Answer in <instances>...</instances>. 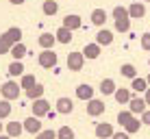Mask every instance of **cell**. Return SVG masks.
I'll return each instance as SVG.
<instances>
[{
  "label": "cell",
  "instance_id": "1",
  "mask_svg": "<svg viewBox=\"0 0 150 139\" xmlns=\"http://www.w3.org/2000/svg\"><path fill=\"white\" fill-rule=\"evenodd\" d=\"M0 96H2V100H18L20 98V85L15 83V80H7L2 87H0Z\"/></svg>",
  "mask_w": 150,
  "mask_h": 139
},
{
  "label": "cell",
  "instance_id": "2",
  "mask_svg": "<svg viewBox=\"0 0 150 139\" xmlns=\"http://www.w3.org/2000/svg\"><path fill=\"white\" fill-rule=\"evenodd\" d=\"M57 61H59V56H57L54 50H44V52H39V56H37V63L46 70H52L57 65Z\"/></svg>",
  "mask_w": 150,
  "mask_h": 139
},
{
  "label": "cell",
  "instance_id": "3",
  "mask_svg": "<svg viewBox=\"0 0 150 139\" xmlns=\"http://www.w3.org/2000/svg\"><path fill=\"white\" fill-rule=\"evenodd\" d=\"M0 37L4 39L9 46H13V44H20L22 42V28H18V26H11V28H7Z\"/></svg>",
  "mask_w": 150,
  "mask_h": 139
},
{
  "label": "cell",
  "instance_id": "4",
  "mask_svg": "<svg viewBox=\"0 0 150 139\" xmlns=\"http://www.w3.org/2000/svg\"><path fill=\"white\" fill-rule=\"evenodd\" d=\"M83 65H85V56H83V52H70L68 54V70L81 72Z\"/></svg>",
  "mask_w": 150,
  "mask_h": 139
},
{
  "label": "cell",
  "instance_id": "5",
  "mask_svg": "<svg viewBox=\"0 0 150 139\" xmlns=\"http://www.w3.org/2000/svg\"><path fill=\"white\" fill-rule=\"evenodd\" d=\"M22 128L26 133H30V135H39L44 128H41V122H39V117H35V115H30V117H26V120L22 122Z\"/></svg>",
  "mask_w": 150,
  "mask_h": 139
},
{
  "label": "cell",
  "instance_id": "6",
  "mask_svg": "<svg viewBox=\"0 0 150 139\" xmlns=\"http://www.w3.org/2000/svg\"><path fill=\"white\" fill-rule=\"evenodd\" d=\"M48 111H50V102L48 100L39 98V100L33 102V115L35 117H46V115H48Z\"/></svg>",
  "mask_w": 150,
  "mask_h": 139
},
{
  "label": "cell",
  "instance_id": "7",
  "mask_svg": "<svg viewBox=\"0 0 150 139\" xmlns=\"http://www.w3.org/2000/svg\"><path fill=\"white\" fill-rule=\"evenodd\" d=\"M102 113H105V102H102V100H96V98H91V100L87 102V115L98 117V115H102Z\"/></svg>",
  "mask_w": 150,
  "mask_h": 139
},
{
  "label": "cell",
  "instance_id": "8",
  "mask_svg": "<svg viewBox=\"0 0 150 139\" xmlns=\"http://www.w3.org/2000/svg\"><path fill=\"white\" fill-rule=\"evenodd\" d=\"M148 107H146V100H144V98H133L131 96V100H128V111L133 113V115H135V113H139V115H142L144 111H146Z\"/></svg>",
  "mask_w": 150,
  "mask_h": 139
},
{
  "label": "cell",
  "instance_id": "9",
  "mask_svg": "<svg viewBox=\"0 0 150 139\" xmlns=\"http://www.w3.org/2000/svg\"><path fill=\"white\" fill-rule=\"evenodd\" d=\"M94 133H96L98 139H111V135H113V126L109 124V122H100V124H96Z\"/></svg>",
  "mask_w": 150,
  "mask_h": 139
},
{
  "label": "cell",
  "instance_id": "10",
  "mask_svg": "<svg viewBox=\"0 0 150 139\" xmlns=\"http://www.w3.org/2000/svg\"><path fill=\"white\" fill-rule=\"evenodd\" d=\"M83 26V20H81V15H76V13H72L68 15V18H63V28H68V30H79Z\"/></svg>",
  "mask_w": 150,
  "mask_h": 139
},
{
  "label": "cell",
  "instance_id": "11",
  "mask_svg": "<svg viewBox=\"0 0 150 139\" xmlns=\"http://www.w3.org/2000/svg\"><path fill=\"white\" fill-rule=\"evenodd\" d=\"M74 111V102L70 100V98L61 96L59 100H57V113H61V115H68V113Z\"/></svg>",
  "mask_w": 150,
  "mask_h": 139
},
{
  "label": "cell",
  "instance_id": "12",
  "mask_svg": "<svg viewBox=\"0 0 150 139\" xmlns=\"http://www.w3.org/2000/svg\"><path fill=\"white\" fill-rule=\"evenodd\" d=\"M96 44L100 46V48H102V46H111L113 44V33L107 30V28H100L96 33Z\"/></svg>",
  "mask_w": 150,
  "mask_h": 139
},
{
  "label": "cell",
  "instance_id": "13",
  "mask_svg": "<svg viewBox=\"0 0 150 139\" xmlns=\"http://www.w3.org/2000/svg\"><path fill=\"white\" fill-rule=\"evenodd\" d=\"M76 98L79 100H85V102H89L91 98H94V89H91L87 83H83V85H79L76 87Z\"/></svg>",
  "mask_w": 150,
  "mask_h": 139
},
{
  "label": "cell",
  "instance_id": "14",
  "mask_svg": "<svg viewBox=\"0 0 150 139\" xmlns=\"http://www.w3.org/2000/svg\"><path fill=\"white\" fill-rule=\"evenodd\" d=\"M9 54L13 56V61H22L24 56L28 54V50H26V46H24L22 42H20V44H13V46H11V50H9Z\"/></svg>",
  "mask_w": 150,
  "mask_h": 139
},
{
  "label": "cell",
  "instance_id": "15",
  "mask_svg": "<svg viewBox=\"0 0 150 139\" xmlns=\"http://www.w3.org/2000/svg\"><path fill=\"white\" fill-rule=\"evenodd\" d=\"M37 44H39L44 50H52V46L57 44V39H54V35H52V33H41V35H39V39H37Z\"/></svg>",
  "mask_w": 150,
  "mask_h": 139
},
{
  "label": "cell",
  "instance_id": "16",
  "mask_svg": "<svg viewBox=\"0 0 150 139\" xmlns=\"http://www.w3.org/2000/svg\"><path fill=\"white\" fill-rule=\"evenodd\" d=\"M81 52H83L85 59H98V56H100V46H98L96 42H94V44H87Z\"/></svg>",
  "mask_w": 150,
  "mask_h": 139
},
{
  "label": "cell",
  "instance_id": "17",
  "mask_svg": "<svg viewBox=\"0 0 150 139\" xmlns=\"http://www.w3.org/2000/svg\"><path fill=\"white\" fill-rule=\"evenodd\" d=\"M126 11H128V18H137V20H139V18H144V15H146V7H144L142 2H133Z\"/></svg>",
  "mask_w": 150,
  "mask_h": 139
},
{
  "label": "cell",
  "instance_id": "18",
  "mask_svg": "<svg viewBox=\"0 0 150 139\" xmlns=\"http://www.w3.org/2000/svg\"><path fill=\"white\" fill-rule=\"evenodd\" d=\"M4 131H7V135L11 137V139H15V137H20V135H22V131H24V128H22V122H9Z\"/></svg>",
  "mask_w": 150,
  "mask_h": 139
},
{
  "label": "cell",
  "instance_id": "19",
  "mask_svg": "<svg viewBox=\"0 0 150 139\" xmlns=\"http://www.w3.org/2000/svg\"><path fill=\"white\" fill-rule=\"evenodd\" d=\"M54 39H57L59 44H70V42H72V30L59 26V28H57V33H54Z\"/></svg>",
  "mask_w": 150,
  "mask_h": 139
},
{
  "label": "cell",
  "instance_id": "20",
  "mask_svg": "<svg viewBox=\"0 0 150 139\" xmlns=\"http://www.w3.org/2000/svg\"><path fill=\"white\" fill-rule=\"evenodd\" d=\"M115 89H117V87H115V80H113V78H105V80L100 83V94H102V96L115 94Z\"/></svg>",
  "mask_w": 150,
  "mask_h": 139
},
{
  "label": "cell",
  "instance_id": "21",
  "mask_svg": "<svg viewBox=\"0 0 150 139\" xmlns=\"http://www.w3.org/2000/svg\"><path fill=\"white\" fill-rule=\"evenodd\" d=\"M26 98H28V100H39V98H44V85H33V87H30V89H26Z\"/></svg>",
  "mask_w": 150,
  "mask_h": 139
},
{
  "label": "cell",
  "instance_id": "22",
  "mask_svg": "<svg viewBox=\"0 0 150 139\" xmlns=\"http://www.w3.org/2000/svg\"><path fill=\"white\" fill-rule=\"evenodd\" d=\"M105 22H107V11L105 9H94V11H91V24L102 26Z\"/></svg>",
  "mask_w": 150,
  "mask_h": 139
},
{
  "label": "cell",
  "instance_id": "23",
  "mask_svg": "<svg viewBox=\"0 0 150 139\" xmlns=\"http://www.w3.org/2000/svg\"><path fill=\"white\" fill-rule=\"evenodd\" d=\"M113 96H115V100L120 102V104H128V100H131V91H128L126 87H117Z\"/></svg>",
  "mask_w": 150,
  "mask_h": 139
},
{
  "label": "cell",
  "instance_id": "24",
  "mask_svg": "<svg viewBox=\"0 0 150 139\" xmlns=\"http://www.w3.org/2000/svg\"><path fill=\"white\" fill-rule=\"evenodd\" d=\"M41 11H44V15H54L57 11H59V2H57V0H44Z\"/></svg>",
  "mask_w": 150,
  "mask_h": 139
},
{
  "label": "cell",
  "instance_id": "25",
  "mask_svg": "<svg viewBox=\"0 0 150 139\" xmlns=\"http://www.w3.org/2000/svg\"><path fill=\"white\" fill-rule=\"evenodd\" d=\"M115 30H117V33H128V30H131V18L115 20Z\"/></svg>",
  "mask_w": 150,
  "mask_h": 139
},
{
  "label": "cell",
  "instance_id": "26",
  "mask_svg": "<svg viewBox=\"0 0 150 139\" xmlns=\"http://www.w3.org/2000/svg\"><path fill=\"white\" fill-rule=\"evenodd\" d=\"M24 74V63L22 61H11L9 65V76H22Z\"/></svg>",
  "mask_w": 150,
  "mask_h": 139
},
{
  "label": "cell",
  "instance_id": "27",
  "mask_svg": "<svg viewBox=\"0 0 150 139\" xmlns=\"http://www.w3.org/2000/svg\"><path fill=\"white\" fill-rule=\"evenodd\" d=\"M131 87L142 94V91L148 89V83H146V78H142V76H135V78H133V83H131Z\"/></svg>",
  "mask_w": 150,
  "mask_h": 139
},
{
  "label": "cell",
  "instance_id": "28",
  "mask_svg": "<svg viewBox=\"0 0 150 139\" xmlns=\"http://www.w3.org/2000/svg\"><path fill=\"white\" fill-rule=\"evenodd\" d=\"M33 85H37V80H35V76L33 74H22V80H20V89H30Z\"/></svg>",
  "mask_w": 150,
  "mask_h": 139
},
{
  "label": "cell",
  "instance_id": "29",
  "mask_svg": "<svg viewBox=\"0 0 150 139\" xmlns=\"http://www.w3.org/2000/svg\"><path fill=\"white\" fill-rule=\"evenodd\" d=\"M120 72H122V76H126V78H135V76H137L135 65H131V63H124L120 68Z\"/></svg>",
  "mask_w": 150,
  "mask_h": 139
},
{
  "label": "cell",
  "instance_id": "30",
  "mask_svg": "<svg viewBox=\"0 0 150 139\" xmlns=\"http://www.w3.org/2000/svg\"><path fill=\"white\" fill-rule=\"evenodd\" d=\"M57 139H74V131L70 126H61L57 131Z\"/></svg>",
  "mask_w": 150,
  "mask_h": 139
},
{
  "label": "cell",
  "instance_id": "31",
  "mask_svg": "<svg viewBox=\"0 0 150 139\" xmlns=\"http://www.w3.org/2000/svg\"><path fill=\"white\" fill-rule=\"evenodd\" d=\"M139 128H142V122H139V120H135V117H133V120L128 122L126 126H124V131H126V135H133V133H137Z\"/></svg>",
  "mask_w": 150,
  "mask_h": 139
},
{
  "label": "cell",
  "instance_id": "32",
  "mask_svg": "<svg viewBox=\"0 0 150 139\" xmlns=\"http://www.w3.org/2000/svg\"><path fill=\"white\" fill-rule=\"evenodd\" d=\"M11 115V102L9 100H0V120Z\"/></svg>",
  "mask_w": 150,
  "mask_h": 139
},
{
  "label": "cell",
  "instance_id": "33",
  "mask_svg": "<svg viewBox=\"0 0 150 139\" xmlns=\"http://www.w3.org/2000/svg\"><path fill=\"white\" fill-rule=\"evenodd\" d=\"M133 117H135V115H133V113H131V111H120V113H117V122H120V124H122V126H126V124H128V122H131V120H133Z\"/></svg>",
  "mask_w": 150,
  "mask_h": 139
},
{
  "label": "cell",
  "instance_id": "34",
  "mask_svg": "<svg viewBox=\"0 0 150 139\" xmlns=\"http://www.w3.org/2000/svg\"><path fill=\"white\" fill-rule=\"evenodd\" d=\"M37 139H57V131H52V128H46V131H41Z\"/></svg>",
  "mask_w": 150,
  "mask_h": 139
},
{
  "label": "cell",
  "instance_id": "35",
  "mask_svg": "<svg viewBox=\"0 0 150 139\" xmlns=\"http://www.w3.org/2000/svg\"><path fill=\"white\" fill-rule=\"evenodd\" d=\"M113 18H115V20H120V18H128V11H126L124 7H115V9H113Z\"/></svg>",
  "mask_w": 150,
  "mask_h": 139
},
{
  "label": "cell",
  "instance_id": "36",
  "mask_svg": "<svg viewBox=\"0 0 150 139\" xmlns=\"http://www.w3.org/2000/svg\"><path fill=\"white\" fill-rule=\"evenodd\" d=\"M142 48L150 52V33H144L142 35Z\"/></svg>",
  "mask_w": 150,
  "mask_h": 139
},
{
  "label": "cell",
  "instance_id": "37",
  "mask_svg": "<svg viewBox=\"0 0 150 139\" xmlns=\"http://www.w3.org/2000/svg\"><path fill=\"white\" fill-rule=\"evenodd\" d=\"M9 50H11V46L4 42L2 37H0V54H9Z\"/></svg>",
  "mask_w": 150,
  "mask_h": 139
},
{
  "label": "cell",
  "instance_id": "38",
  "mask_svg": "<svg viewBox=\"0 0 150 139\" xmlns=\"http://www.w3.org/2000/svg\"><path fill=\"white\" fill-rule=\"evenodd\" d=\"M142 124H148L150 126V109H146L142 113Z\"/></svg>",
  "mask_w": 150,
  "mask_h": 139
},
{
  "label": "cell",
  "instance_id": "39",
  "mask_svg": "<svg viewBox=\"0 0 150 139\" xmlns=\"http://www.w3.org/2000/svg\"><path fill=\"white\" fill-rule=\"evenodd\" d=\"M111 139H128V135H126V133H113Z\"/></svg>",
  "mask_w": 150,
  "mask_h": 139
},
{
  "label": "cell",
  "instance_id": "40",
  "mask_svg": "<svg viewBox=\"0 0 150 139\" xmlns=\"http://www.w3.org/2000/svg\"><path fill=\"white\" fill-rule=\"evenodd\" d=\"M144 94H146V96H144V100H146V107H150V87L144 91Z\"/></svg>",
  "mask_w": 150,
  "mask_h": 139
},
{
  "label": "cell",
  "instance_id": "41",
  "mask_svg": "<svg viewBox=\"0 0 150 139\" xmlns=\"http://www.w3.org/2000/svg\"><path fill=\"white\" fill-rule=\"evenodd\" d=\"M9 2H11V4H24L26 0H9Z\"/></svg>",
  "mask_w": 150,
  "mask_h": 139
},
{
  "label": "cell",
  "instance_id": "42",
  "mask_svg": "<svg viewBox=\"0 0 150 139\" xmlns=\"http://www.w3.org/2000/svg\"><path fill=\"white\" fill-rule=\"evenodd\" d=\"M0 139H11V137H9V135H0Z\"/></svg>",
  "mask_w": 150,
  "mask_h": 139
},
{
  "label": "cell",
  "instance_id": "43",
  "mask_svg": "<svg viewBox=\"0 0 150 139\" xmlns=\"http://www.w3.org/2000/svg\"><path fill=\"white\" fill-rule=\"evenodd\" d=\"M2 131H4V126H2V122H0V135H2Z\"/></svg>",
  "mask_w": 150,
  "mask_h": 139
},
{
  "label": "cell",
  "instance_id": "44",
  "mask_svg": "<svg viewBox=\"0 0 150 139\" xmlns=\"http://www.w3.org/2000/svg\"><path fill=\"white\" fill-rule=\"evenodd\" d=\"M146 83H148V87H150V74H148V78H146Z\"/></svg>",
  "mask_w": 150,
  "mask_h": 139
},
{
  "label": "cell",
  "instance_id": "45",
  "mask_svg": "<svg viewBox=\"0 0 150 139\" xmlns=\"http://www.w3.org/2000/svg\"><path fill=\"white\" fill-rule=\"evenodd\" d=\"M148 65H150V59H148Z\"/></svg>",
  "mask_w": 150,
  "mask_h": 139
},
{
  "label": "cell",
  "instance_id": "46",
  "mask_svg": "<svg viewBox=\"0 0 150 139\" xmlns=\"http://www.w3.org/2000/svg\"><path fill=\"white\" fill-rule=\"evenodd\" d=\"M146 2H150V0H146Z\"/></svg>",
  "mask_w": 150,
  "mask_h": 139
}]
</instances>
